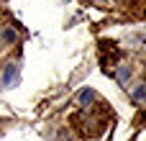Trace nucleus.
<instances>
[{
  "label": "nucleus",
  "mask_w": 146,
  "mask_h": 141,
  "mask_svg": "<svg viewBox=\"0 0 146 141\" xmlns=\"http://www.w3.org/2000/svg\"><path fill=\"white\" fill-rule=\"evenodd\" d=\"M0 82H3V87L18 85V67H15V64H8V67L3 69V74H0Z\"/></svg>",
  "instance_id": "nucleus-1"
},
{
  "label": "nucleus",
  "mask_w": 146,
  "mask_h": 141,
  "mask_svg": "<svg viewBox=\"0 0 146 141\" xmlns=\"http://www.w3.org/2000/svg\"><path fill=\"white\" fill-rule=\"evenodd\" d=\"M115 80H118L121 85H126V82L131 80V67H128V64H118V69H115Z\"/></svg>",
  "instance_id": "nucleus-2"
},
{
  "label": "nucleus",
  "mask_w": 146,
  "mask_h": 141,
  "mask_svg": "<svg viewBox=\"0 0 146 141\" xmlns=\"http://www.w3.org/2000/svg\"><path fill=\"white\" fill-rule=\"evenodd\" d=\"M95 98H98V95H95V90H92V87H85V90L77 95L80 105H90V103H95Z\"/></svg>",
  "instance_id": "nucleus-3"
},
{
  "label": "nucleus",
  "mask_w": 146,
  "mask_h": 141,
  "mask_svg": "<svg viewBox=\"0 0 146 141\" xmlns=\"http://www.w3.org/2000/svg\"><path fill=\"white\" fill-rule=\"evenodd\" d=\"M131 100H133V103H146V85L133 87V92H131Z\"/></svg>",
  "instance_id": "nucleus-4"
},
{
  "label": "nucleus",
  "mask_w": 146,
  "mask_h": 141,
  "mask_svg": "<svg viewBox=\"0 0 146 141\" xmlns=\"http://www.w3.org/2000/svg\"><path fill=\"white\" fill-rule=\"evenodd\" d=\"M18 41V31L15 28H3V44H15Z\"/></svg>",
  "instance_id": "nucleus-5"
}]
</instances>
